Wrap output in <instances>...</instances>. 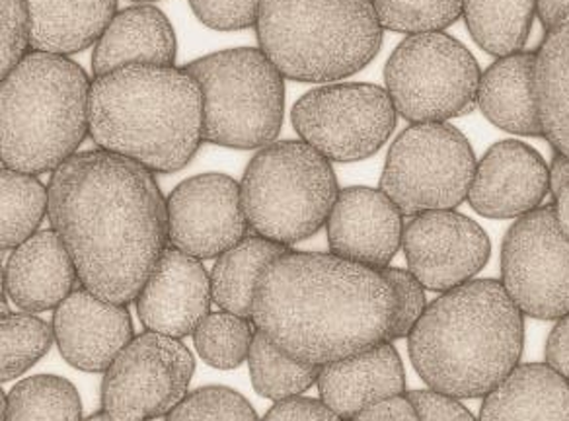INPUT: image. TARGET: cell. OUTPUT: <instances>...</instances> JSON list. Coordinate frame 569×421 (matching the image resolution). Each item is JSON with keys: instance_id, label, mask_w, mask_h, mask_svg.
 <instances>
[{"instance_id": "f1b7e54d", "label": "cell", "mask_w": 569, "mask_h": 421, "mask_svg": "<svg viewBox=\"0 0 569 421\" xmlns=\"http://www.w3.org/2000/svg\"><path fill=\"white\" fill-rule=\"evenodd\" d=\"M2 421H82V402L72 382L38 374L2 394Z\"/></svg>"}, {"instance_id": "7dc6e473", "label": "cell", "mask_w": 569, "mask_h": 421, "mask_svg": "<svg viewBox=\"0 0 569 421\" xmlns=\"http://www.w3.org/2000/svg\"><path fill=\"white\" fill-rule=\"evenodd\" d=\"M131 2H141V4H144V2H154V0H131Z\"/></svg>"}, {"instance_id": "f546056e", "label": "cell", "mask_w": 569, "mask_h": 421, "mask_svg": "<svg viewBox=\"0 0 569 421\" xmlns=\"http://www.w3.org/2000/svg\"><path fill=\"white\" fill-rule=\"evenodd\" d=\"M0 203V247L14 250L33 237L49 215V188L33 174L2 167Z\"/></svg>"}, {"instance_id": "ee69618b", "label": "cell", "mask_w": 569, "mask_h": 421, "mask_svg": "<svg viewBox=\"0 0 569 421\" xmlns=\"http://www.w3.org/2000/svg\"><path fill=\"white\" fill-rule=\"evenodd\" d=\"M569 183V157L563 152L556 151V157L550 167V191L553 196H558Z\"/></svg>"}, {"instance_id": "4316f807", "label": "cell", "mask_w": 569, "mask_h": 421, "mask_svg": "<svg viewBox=\"0 0 569 421\" xmlns=\"http://www.w3.org/2000/svg\"><path fill=\"white\" fill-rule=\"evenodd\" d=\"M535 94L546 139L569 157V18L537 51Z\"/></svg>"}, {"instance_id": "bcb514c9", "label": "cell", "mask_w": 569, "mask_h": 421, "mask_svg": "<svg viewBox=\"0 0 569 421\" xmlns=\"http://www.w3.org/2000/svg\"><path fill=\"white\" fill-rule=\"evenodd\" d=\"M84 421H118V420H113V418H111V415H108V413L102 412V413H96V415H92V418H88V420H84Z\"/></svg>"}, {"instance_id": "ffe728a7", "label": "cell", "mask_w": 569, "mask_h": 421, "mask_svg": "<svg viewBox=\"0 0 569 421\" xmlns=\"http://www.w3.org/2000/svg\"><path fill=\"white\" fill-rule=\"evenodd\" d=\"M320 400L341 420H353L372 405L403 397L406 373L392 342H382L351 358L333 361L318 374Z\"/></svg>"}, {"instance_id": "5bb4252c", "label": "cell", "mask_w": 569, "mask_h": 421, "mask_svg": "<svg viewBox=\"0 0 569 421\" xmlns=\"http://www.w3.org/2000/svg\"><path fill=\"white\" fill-rule=\"evenodd\" d=\"M168 242L186 254L211 260L246 239L250 229L240 183L227 174L193 176L167 199Z\"/></svg>"}, {"instance_id": "836d02e7", "label": "cell", "mask_w": 569, "mask_h": 421, "mask_svg": "<svg viewBox=\"0 0 569 421\" xmlns=\"http://www.w3.org/2000/svg\"><path fill=\"white\" fill-rule=\"evenodd\" d=\"M382 30L419 33L443 32L465 12V0H372Z\"/></svg>"}, {"instance_id": "4dcf8cb0", "label": "cell", "mask_w": 569, "mask_h": 421, "mask_svg": "<svg viewBox=\"0 0 569 421\" xmlns=\"http://www.w3.org/2000/svg\"><path fill=\"white\" fill-rule=\"evenodd\" d=\"M248 367L256 392L273 402L301 397L302 392L317 384L322 369L287 355L260 332L253 338Z\"/></svg>"}, {"instance_id": "ab89813d", "label": "cell", "mask_w": 569, "mask_h": 421, "mask_svg": "<svg viewBox=\"0 0 569 421\" xmlns=\"http://www.w3.org/2000/svg\"><path fill=\"white\" fill-rule=\"evenodd\" d=\"M261 421H343L322 400L315 398H287L266 413Z\"/></svg>"}, {"instance_id": "7c38bea8", "label": "cell", "mask_w": 569, "mask_h": 421, "mask_svg": "<svg viewBox=\"0 0 569 421\" xmlns=\"http://www.w3.org/2000/svg\"><path fill=\"white\" fill-rule=\"evenodd\" d=\"M193 373L196 359L178 338L134 335L103 374V412L118 421L168 415L190 394Z\"/></svg>"}, {"instance_id": "3957f363", "label": "cell", "mask_w": 569, "mask_h": 421, "mask_svg": "<svg viewBox=\"0 0 569 421\" xmlns=\"http://www.w3.org/2000/svg\"><path fill=\"white\" fill-rule=\"evenodd\" d=\"M525 314L496 279H472L427 304L408 335L411 363L429 389L486 398L521 361Z\"/></svg>"}, {"instance_id": "7402d4cb", "label": "cell", "mask_w": 569, "mask_h": 421, "mask_svg": "<svg viewBox=\"0 0 569 421\" xmlns=\"http://www.w3.org/2000/svg\"><path fill=\"white\" fill-rule=\"evenodd\" d=\"M178 43L164 12L151 4L121 10L98 40L92 72L102 77L127 64L174 67Z\"/></svg>"}, {"instance_id": "8992f818", "label": "cell", "mask_w": 569, "mask_h": 421, "mask_svg": "<svg viewBox=\"0 0 569 421\" xmlns=\"http://www.w3.org/2000/svg\"><path fill=\"white\" fill-rule=\"evenodd\" d=\"M256 32L269 61L299 82L348 79L382 46L372 0H261Z\"/></svg>"}, {"instance_id": "74e56055", "label": "cell", "mask_w": 569, "mask_h": 421, "mask_svg": "<svg viewBox=\"0 0 569 421\" xmlns=\"http://www.w3.org/2000/svg\"><path fill=\"white\" fill-rule=\"evenodd\" d=\"M201 24L219 32H237L258 22L261 0H190Z\"/></svg>"}, {"instance_id": "9c48e42d", "label": "cell", "mask_w": 569, "mask_h": 421, "mask_svg": "<svg viewBox=\"0 0 569 421\" xmlns=\"http://www.w3.org/2000/svg\"><path fill=\"white\" fill-rule=\"evenodd\" d=\"M480 79L475 56L443 32L406 38L385 69L396 112L411 123H445L472 112Z\"/></svg>"}, {"instance_id": "e575fe53", "label": "cell", "mask_w": 569, "mask_h": 421, "mask_svg": "<svg viewBox=\"0 0 569 421\" xmlns=\"http://www.w3.org/2000/svg\"><path fill=\"white\" fill-rule=\"evenodd\" d=\"M167 421H260L250 402L229 387L193 390L168 413Z\"/></svg>"}, {"instance_id": "7a4b0ae2", "label": "cell", "mask_w": 569, "mask_h": 421, "mask_svg": "<svg viewBox=\"0 0 569 421\" xmlns=\"http://www.w3.org/2000/svg\"><path fill=\"white\" fill-rule=\"evenodd\" d=\"M396 294L385 275L340 255L277 258L256 285L252 322L291 358L325 367L387 342Z\"/></svg>"}, {"instance_id": "9a60e30c", "label": "cell", "mask_w": 569, "mask_h": 421, "mask_svg": "<svg viewBox=\"0 0 569 421\" xmlns=\"http://www.w3.org/2000/svg\"><path fill=\"white\" fill-rule=\"evenodd\" d=\"M402 248L408 270L421 285L437 293L472 281L491 254L490 239L482 227L455 209L411 217L403 229Z\"/></svg>"}, {"instance_id": "484cf974", "label": "cell", "mask_w": 569, "mask_h": 421, "mask_svg": "<svg viewBox=\"0 0 569 421\" xmlns=\"http://www.w3.org/2000/svg\"><path fill=\"white\" fill-rule=\"evenodd\" d=\"M289 250L291 248L253 234L219 255L211 271L214 304L242 319H252L253 293L261 273Z\"/></svg>"}, {"instance_id": "cb8c5ba5", "label": "cell", "mask_w": 569, "mask_h": 421, "mask_svg": "<svg viewBox=\"0 0 569 421\" xmlns=\"http://www.w3.org/2000/svg\"><path fill=\"white\" fill-rule=\"evenodd\" d=\"M478 421H569V381L548 363L519 365L483 398Z\"/></svg>"}, {"instance_id": "30bf717a", "label": "cell", "mask_w": 569, "mask_h": 421, "mask_svg": "<svg viewBox=\"0 0 569 421\" xmlns=\"http://www.w3.org/2000/svg\"><path fill=\"white\" fill-rule=\"evenodd\" d=\"M475 151L449 123H413L388 151L380 190L403 217L449 211L468 199L475 180Z\"/></svg>"}, {"instance_id": "277c9868", "label": "cell", "mask_w": 569, "mask_h": 421, "mask_svg": "<svg viewBox=\"0 0 569 421\" xmlns=\"http://www.w3.org/2000/svg\"><path fill=\"white\" fill-rule=\"evenodd\" d=\"M90 137L151 172H178L203 143V90L186 69L127 64L96 77Z\"/></svg>"}, {"instance_id": "8d00e7d4", "label": "cell", "mask_w": 569, "mask_h": 421, "mask_svg": "<svg viewBox=\"0 0 569 421\" xmlns=\"http://www.w3.org/2000/svg\"><path fill=\"white\" fill-rule=\"evenodd\" d=\"M0 72L4 79L28 56V49H32L28 2L0 0Z\"/></svg>"}, {"instance_id": "8fae6325", "label": "cell", "mask_w": 569, "mask_h": 421, "mask_svg": "<svg viewBox=\"0 0 569 421\" xmlns=\"http://www.w3.org/2000/svg\"><path fill=\"white\" fill-rule=\"evenodd\" d=\"M398 112L385 88L365 82L330 84L297 100L293 128L330 162H357L377 154L396 128Z\"/></svg>"}, {"instance_id": "60d3db41", "label": "cell", "mask_w": 569, "mask_h": 421, "mask_svg": "<svg viewBox=\"0 0 569 421\" xmlns=\"http://www.w3.org/2000/svg\"><path fill=\"white\" fill-rule=\"evenodd\" d=\"M546 363L569 381V314L558 320L548 335Z\"/></svg>"}, {"instance_id": "d6986e66", "label": "cell", "mask_w": 569, "mask_h": 421, "mask_svg": "<svg viewBox=\"0 0 569 421\" xmlns=\"http://www.w3.org/2000/svg\"><path fill=\"white\" fill-rule=\"evenodd\" d=\"M548 191L545 159L521 141H501L478 162L468 203L488 219H519L542 207Z\"/></svg>"}, {"instance_id": "d590c367", "label": "cell", "mask_w": 569, "mask_h": 421, "mask_svg": "<svg viewBox=\"0 0 569 421\" xmlns=\"http://www.w3.org/2000/svg\"><path fill=\"white\" fill-rule=\"evenodd\" d=\"M396 294L395 327L390 330L388 342L402 340L411 334L413 327L418 324L421 314L426 312V287L419 283V279L410 270L400 268H385L379 270Z\"/></svg>"}, {"instance_id": "b9f144b4", "label": "cell", "mask_w": 569, "mask_h": 421, "mask_svg": "<svg viewBox=\"0 0 569 421\" xmlns=\"http://www.w3.org/2000/svg\"><path fill=\"white\" fill-rule=\"evenodd\" d=\"M349 421H421L408 397L390 398L387 402L372 405Z\"/></svg>"}, {"instance_id": "5b68a950", "label": "cell", "mask_w": 569, "mask_h": 421, "mask_svg": "<svg viewBox=\"0 0 569 421\" xmlns=\"http://www.w3.org/2000/svg\"><path fill=\"white\" fill-rule=\"evenodd\" d=\"M90 88L69 57L30 51L2 79V167L38 176L72 159L90 133Z\"/></svg>"}, {"instance_id": "d4e9b609", "label": "cell", "mask_w": 569, "mask_h": 421, "mask_svg": "<svg viewBox=\"0 0 569 421\" xmlns=\"http://www.w3.org/2000/svg\"><path fill=\"white\" fill-rule=\"evenodd\" d=\"M32 51L72 56L98 43L118 14V0H26Z\"/></svg>"}, {"instance_id": "7bdbcfd3", "label": "cell", "mask_w": 569, "mask_h": 421, "mask_svg": "<svg viewBox=\"0 0 569 421\" xmlns=\"http://www.w3.org/2000/svg\"><path fill=\"white\" fill-rule=\"evenodd\" d=\"M537 14L546 32H552L568 20L569 0H537Z\"/></svg>"}, {"instance_id": "603a6c76", "label": "cell", "mask_w": 569, "mask_h": 421, "mask_svg": "<svg viewBox=\"0 0 569 421\" xmlns=\"http://www.w3.org/2000/svg\"><path fill=\"white\" fill-rule=\"evenodd\" d=\"M535 69L537 53L519 51L499 57L482 72L478 106L496 128L515 136L545 137L535 94Z\"/></svg>"}, {"instance_id": "d6a6232c", "label": "cell", "mask_w": 569, "mask_h": 421, "mask_svg": "<svg viewBox=\"0 0 569 421\" xmlns=\"http://www.w3.org/2000/svg\"><path fill=\"white\" fill-rule=\"evenodd\" d=\"M56 342V330L32 314H2L0 379L14 381L36 365Z\"/></svg>"}, {"instance_id": "52a82bcc", "label": "cell", "mask_w": 569, "mask_h": 421, "mask_svg": "<svg viewBox=\"0 0 569 421\" xmlns=\"http://www.w3.org/2000/svg\"><path fill=\"white\" fill-rule=\"evenodd\" d=\"M240 193L250 229L293 247L328 223L340 188L325 154L305 141H277L250 160Z\"/></svg>"}, {"instance_id": "e0dca14e", "label": "cell", "mask_w": 569, "mask_h": 421, "mask_svg": "<svg viewBox=\"0 0 569 421\" xmlns=\"http://www.w3.org/2000/svg\"><path fill=\"white\" fill-rule=\"evenodd\" d=\"M403 213L382 190L346 188L333 203L326 231L332 254L385 270L402 247Z\"/></svg>"}, {"instance_id": "ba28073f", "label": "cell", "mask_w": 569, "mask_h": 421, "mask_svg": "<svg viewBox=\"0 0 569 421\" xmlns=\"http://www.w3.org/2000/svg\"><path fill=\"white\" fill-rule=\"evenodd\" d=\"M183 69L203 90V141L244 151L276 141L283 123L284 77L261 49L217 51Z\"/></svg>"}, {"instance_id": "83f0119b", "label": "cell", "mask_w": 569, "mask_h": 421, "mask_svg": "<svg viewBox=\"0 0 569 421\" xmlns=\"http://www.w3.org/2000/svg\"><path fill=\"white\" fill-rule=\"evenodd\" d=\"M535 14L537 0H465L462 12L476 43L498 59L522 51Z\"/></svg>"}, {"instance_id": "44dd1931", "label": "cell", "mask_w": 569, "mask_h": 421, "mask_svg": "<svg viewBox=\"0 0 569 421\" xmlns=\"http://www.w3.org/2000/svg\"><path fill=\"white\" fill-rule=\"evenodd\" d=\"M77 283L79 271L56 229L38 231L14 248L4 268V291L26 312L57 309Z\"/></svg>"}, {"instance_id": "f35d334b", "label": "cell", "mask_w": 569, "mask_h": 421, "mask_svg": "<svg viewBox=\"0 0 569 421\" xmlns=\"http://www.w3.org/2000/svg\"><path fill=\"white\" fill-rule=\"evenodd\" d=\"M421 421H478L459 398L437 390H411L406 394Z\"/></svg>"}, {"instance_id": "6da1fadb", "label": "cell", "mask_w": 569, "mask_h": 421, "mask_svg": "<svg viewBox=\"0 0 569 421\" xmlns=\"http://www.w3.org/2000/svg\"><path fill=\"white\" fill-rule=\"evenodd\" d=\"M48 188L49 221L80 285L103 301L133 302L168 248L167 201L151 170L94 149L57 168Z\"/></svg>"}, {"instance_id": "f6af8a7d", "label": "cell", "mask_w": 569, "mask_h": 421, "mask_svg": "<svg viewBox=\"0 0 569 421\" xmlns=\"http://www.w3.org/2000/svg\"><path fill=\"white\" fill-rule=\"evenodd\" d=\"M553 198H556V203H553L556 219H558L563 237L569 240V183Z\"/></svg>"}, {"instance_id": "4fadbf2b", "label": "cell", "mask_w": 569, "mask_h": 421, "mask_svg": "<svg viewBox=\"0 0 569 421\" xmlns=\"http://www.w3.org/2000/svg\"><path fill=\"white\" fill-rule=\"evenodd\" d=\"M501 283L527 317L560 320L569 314V240L553 206L519 217L507 231Z\"/></svg>"}, {"instance_id": "ac0fdd59", "label": "cell", "mask_w": 569, "mask_h": 421, "mask_svg": "<svg viewBox=\"0 0 569 421\" xmlns=\"http://www.w3.org/2000/svg\"><path fill=\"white\" fill-rule=\"evenodd\" d=\"M57 348L64 361L87 373H106L134 338L127 304L103 301L77 287L53 314Z\"/></svg>"}, {"instance_id": "1f68e13d", "label": "cell", "mask_w": 569, "mask_h": 421, "mask_svg": "<svg viewBox=\"0 0 569 421\" xmlns=\"http://www.w3.org/2000/svg\"><path fill=\"white\" fill-rule=\"evenodd\" d=\"M258 328L252 319H242L238 314L221 310L211 312L198 330L193 332V342L199 358L207 365L222 371H230L248 361L252 350L253 338Z\"/></svg>"}, {"instance_id": "2e32d148", "label": "cell", "mask_w": 569, "mask_h": 421, "mask_svg": "<svg viewBox=\"0 0 569 421\" xmlns=\"http://www.w3.org/2000/svg\"><path fill=\"white\" fill-rule=\"evenodd\" d=\"M211 275L199 258L168 247L134 299L142 327L182 340L211 314Z\"/></svg>"}]
</instances>
